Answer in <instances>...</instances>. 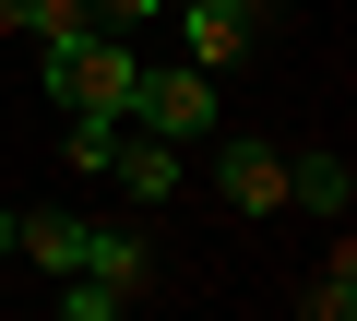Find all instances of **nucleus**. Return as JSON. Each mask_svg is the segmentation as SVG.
I'll list each match as a JSON object with an SVG mask.
<instances>
[{
	"label": "nucleus",
	"mask_w": 357,
	"mask_h": 321,
	"mask_svg": "<svg viewBox=\"0 0 357 321\" xmlns=\"http://www.w3.org/2000/svg\"><path fill=\"white\" fill-rule=\"evenodd\" d=\"M131 119H143V131H167V143H215V131H227V95H215V72H203V60H167V72L143 60Z\"/></svg>",
	"instance_id": "1"
},
{
	"label": "nucleus",
	"mask_w": 357,
	"mask_h": 321,
	"mask_svg": "<svg viewBox=\"0 0 357 321\" xmlns=\"http://www.w3.org/2000/svg\"><path fill=\"white\" fill-rule=\"evenodd\" d=\"M107 179H119L131 203H178V191H191V143H167V131L119 119V155H107Z\"/></svg>",
	"instance_id": "2"
},
{
	"label": "nucleus",
	"mask_w": 357,
	"mask_h": 321,
	"mask_svg": "<svg viewBox=\"0 0 357 321\" xmlns=\"http://www.w3.org/2000/svg\"><path fill=\"white\" fill-rule=\"evenodd\" d=\"M215 203H238V214H274V203H286V143H262V131H227V143H215Z\"/></svg>",
	"instance_id": "3"
},
{
	"label": "nucleus",
	"mask_w": 357,
	"mask_h": 321,
	"mask_svg": "<svg viewBox=\"0 0 357 321\" xmlns=\"http://www.w3.org/2000/svg\"><path fill=\"white\" fill-rule=\"evenodd\" d=\"M178 24H191V60L203 72H238V48L262 36V0H178Z\"/></svg>",
	"instance_id": "4"
},
{
	"label": "nucleus",
	"mask_w": 357,
	"mask_h": 321,
	"mask_svg": "<svg viewBox=\"0 0 357 321\" xmlns=\"http://www.w3.org/2000/svg\"><path fill=\"white\" fill-rule=\"evenodd\" d=\"M286 203L298 214H321V226H345V203H357V167L321 143V155H286Z\"/></svg>",
	"instance_id": "5"
},
{
	"label": "nucleus",
	"mask_w": 357,
	"mask_h": 321,
	"mask_svg": "<svg viewBox=\"0 0 357 321\" xmlns=\"http://www.w3.org/2000/svg\"><path fill=\"white\" fill-rule=\"evenodd\" d=\"M72 274H107V285L143 297V285H155V250H143V226H96V214H84V262H72Z\"/></svg>",
	"instance_id": "6"
},
{
	"label": "nucleus",
	"mask_w": 357,
	"mask_h": 321,
	"mask_svg": "<svg viewBox=\"0 0 357 321\" xmlns=\"http://www.w3.org/2000/svg\"><path fill=\"white\" fill-rule=\"evenodd\" d=\"M13 262H36L48 285L84 262V214H13Z\"/></svg>",
	"instance_id": "7"
},
{
	"label": "nucleus",
	"mask_w": 357,
	"mask_h": 321,
	"mask_svg": "<svg viewBox=\"0 0 357 321\" xmlns=\"http://www.w3.org/2000/svg\"><path fill=\"white\" fill-rule=\"evenodd\" d=\"M96 13H84V0H0V36H36V48H72Z\"/></svg>",
	"instance_id": "8"
},
{
	"label": "nucleus",
	"mask_w": 357,
	"mask_h": 321,
	"mask_svg": "<svg viewBox=\"0 0 357 321\" xmlns=\"http://www.w3.org/2000/svg\"><path fill=\"white\" fill-rule=\"evenodd\" d=\"M298 309H310V321H357V250H345V238H333V262L298 285Z\"/></svg>",
	"instance_id": "9"
},
{
	"label": "nucleus",
	"mask_w": 357,
	"mask_h": 321,
	"mask_svg": "<svg viewBox=\"0 0 357 321\" xmlns=\"http://www.w3.org/2000/svg\"><path fill=\"white\" fill-rule=\"evenodd\" d=\"M119 309H143V297L107 285V274H60V321H119Z\"/></svg>",
	"instance_id": "10"
},
{
	"label": "nucleus",
	"mask_w": 357,
	"mask_h": 321,
	"mask_svg": "<svg viewBox=\"0 0 357 321\" xmlns=\"http://www.w3.org/2000/svg\"><path fill=\"white\" fill-rule=\"evenodd\" d=\"M60 143H72V167H84V179H107V155H119V119H84V107H72V131H60Z\"/></svg>",
	"instance_id": "11"
},
{
	"label": "nucleus",
	"mask_w": 357,
	"mask_h": 321,
	"mask_svg": "<svg viewBox=\"0 0 357 321\" xmlns=\"http://www.w3.org/2000/svg\"><path fill=\"white\" fill-rule=\"evenodd\" d=\"M84 13H96V24H119V36H143V24L167 13V0H84Z\"/></svg>",
	"instance_id": "12"
},
{
	"label": "nucleus",
	"mask_w": 357,
	"mask_h": 321,
	"mask_svg": "<svg viewBox=\"0 0 357 321\" xmlns=\"http://www.w3.org/2000/svg\"><path fill=\"white\" fill-rule=\"evenodd\" d=\"M0 262H13V203H0Z\"/></svg>",
	"instance_id": "13"
}]
</instances>
